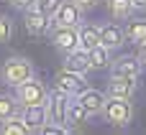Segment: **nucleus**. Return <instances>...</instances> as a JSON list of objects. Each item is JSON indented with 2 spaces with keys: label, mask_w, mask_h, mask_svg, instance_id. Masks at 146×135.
<instances>
[{
  "label": "nucleus",
  "mask_w": 146,
  "mask_h": 135,
  "mask_svg": "<svg viewBox=\"0 0 146 135\" xmlns=\"http://www.w3.org/2000/svg\"><path fill=\"white\" fill-rule=\"evenodd\" d=\"M33 77H36V66L26 56H8L0 66V82L10 89H15L18 84H23Z\"/></svg>",
  "instance_id": "1"
},
{
  "label": "nucleus",
  "mask_w": 146,
  "mask_h": 135,
  "mask_svg": "<svg viewBox=\"0 0 146 135\" xmlns=\"http://www.w3.org/2000/svg\"><path fill=\"white\" fill-rule=\"evenodd\" d=\"M103 117L108 125L123 130L133 123V102L131 100H121V97H108L105 107H103Z\"/></svg>",
  "instance_id": "2"
},
{
  "label": "nucleus",
  "mask_w": 146,
  "mask_h": 135,
  "mask_svg": "<svg viewBox=\"0 0 146 135\" xmlns=\"http://www.w3.org/2000/svg\"><path fill=\"white\" fill-rule=\"evenodd\" d=\"M13 94L18 97L21 107H26V105H46V100H49L51 89H49L38 77H33V79H28V82L18 84Z\"/></svg>",
  "instance_id": "3"
},
{
  "label": "nucleus",
  "mask_w": 146,
  "mask_h": 135,
  "mask_svg": "<svg viewBox=\"0 0 146 135\" xmlns=\"http://www.w3.org/2000/svg\"><path fill=\"white\" fill-rule=\"evenodd\" d=\"M49 41L64 56V54L74 51V48H80V26H51Z\"/></svg>",
  "instance_id": "4"
},
{
  "label": "nucleus",
  "mask_w": 146,
  "mask_h": 135,
  "mask_svg": "<svg viewBox=\"0 0 146 135\" xmlns=\"http://www.w3.org/2000/svg\"><path fill=\"white\" fill-rule=\"evenodd\" d=\"M85 87H87L85 74H77V71L64 69V66H62V69L54 74V79H51V89H59V92H64V94H69V97H77Z\"/></svg>",
  "instance_id": "5"
},
{
  "label": "nucleus",
  "mask_w": 146,
  "mask_h": 135,
  "mask_svg": "<svg viewBox=\"0 0 146 135\" xmlns=\"http://www.w3.org/2000/svg\"><path fill=\"white\" fill-rule=\"evenodd\" d=\"M23 26H26V31L31 33V36H49V31H51V26H54V18L51 15H46L44 10H38L36 5L33 8H28L26 13H23Z\"/></svg>",
  "instance_id": "6"
},
{
  "label": "nucleus",
  "mask_w": 146,
  "mask_h": 135,
  "mask_svg": "<svg viewBox=\"0 0 146 135\" xmlns=\"http://www.w3.org/2000/svg\"><path fill=\"white\" fill-rule=\"evenodd\" d=\"M74 100L90 112V117H95V115H103V107H105V102H108V94L100 92V89H95V87H85Z\"/></svg>",
  "instance_id": "7"
},
{
  "label": "nucleus",
  "mask_w": 146,
  "mask_h": 135,
  "mask_svg": "<svg viewBox=\"0 0 146 135\" xmlns=\"http://www.w3.org/2000/svg\"><path fill=\"white\" fill-rule=\"evenodd\" d=\"M82 23H85V10L74 0H64L54 13V26H82Z\"/></svg>",
  "instance_id": "8"
},
{
  "label": "nucleus",
  "mask_w": 146,
  "mask_h": 135,
  "mask_svg": "<svg viewBox=\"0 0 146 135\" xmlns=\"http://www.w3.org/2000/svg\"><path fill=\"white\" fill-rule=\"evenodd\" d=\"M144 71V64L139 61V56H118L113 59L110 64V77H131V79H139Z\"/></svg>",
  "instance_id": "9"
},
{
  "label": "nucleus",
  "mask_w": 146,
  "mask_h": 135,
  "mask_svg": "<svg viewBox=\"0 0 146 135\" xmlns=\"http://www.w3.org/2000/svg\"><path fill=\"white\" fill-rule=\"evenodd\" d=\"M69 102H72L69 94H64V92H59V89H51V94H49V100H46L49 120L67 125V107H69Z\"/></svg>",
  "instance_id": "10"
},
{
  "label": "nucleus",
  "mask_w": 146,
  "mask_h": 135,
  "mask_svg": "<svg viewBox=\"0 0 146 135\" xmlns=\"http://www.w3.org/2000/svg\"><path fill=\"white\" fill-rule=\"evenodd\" d=\"M136 87H139V79H131V77H110L108 79V87H105V94L108 97H121V100H133Z\"/></svg>",
  "instance_id": "11"
},
{
  "label": "nucleus",
  "mask_w": 146,
  "mask_h": 135,
  "mask_svg": "<svg viewBox=\"0 0 146 135\" xmlns=\"http://www.w3.org/2000/svg\"><path fill=\"white\" fill-rule=\"evenodd\" d=\"M126 28L121 23H103L100 26V43L108 46L110 51H118L123 43H126Z\"/></svg>",
  "instance_id": "12"
},
{
  "label": "nucleus",
  "mask_w": 146,
  "mask_h": 135,
  "mask_svg": "<svg viewBox=\"0 0 146 135\" xmlns=\"http://www.w3.org/2000/svg\"><path fill=\"white\" fill-rule=\"evenodd\" d=\"M21 117L26 120L31 133H38L49 123V110H46V105H26V107H21Z\"/></svg>",
  "instance_id": "13"
},
{
  "label": "nucleus",
  "mask_w": 146,
  "mask_h": 135,
  "mask_svg": "<svg viewBox=\"0 0 146 135\" xmlns=\"http://www.w3.org/2000/svg\"><path fill=\"white\" fill-rule=\"evenodd\" d=\"M62 66H64V69L77 71V74H87V71H92V69H90V54H87L85 48H74V51L64 54Z\"/></svg>",
  "instance_id": "14"
},
{
  "label": "nucleus",
  "mask_w": 146,
  "mask_h": 135,
  "mask_svg": "<svg viewBox=\"0 0 146 135\" xmlns=\"http://www.w3.org/2000/svg\"><path fill=\"white\" fill-rule=\"evenodd\" d=\"M95 46H100V26L98 23H82L80 26V48L92 51Z\"/></svg>",
  "instance_id": "15"
},
{
  "label": "nucleus",
  "mask_w": 146,
  "mask_h": 135,
  "mask_svg": "<svg viewBox=\"0 0 146 135\" xmlns=\"http://www.w3.org/2000/svg\"><path fill=\"white\" fill-rule=\"evenodd\" d=\"M87 120H90V112L72 97V102H69V107H67V125H69L72 130H80V128L87 125Z\"/></svg>",
  "instance_id": "16"
},
{
  "label": "nucleus",
  "mask_w": 146,
  "mask_h": 135,
  "mask_svg": "<svg viewBox=\"0 0 146 135\" xmlns=\"http://www.w3.org/2000/svg\"><path fill=\"white\" fill-rule=\"evenodd\" d=\"M123 28H126V38L133 46H139V43L146 41V18H128Z\"/></svg>",
  "instance_id": "17"
},
{
  "label": "nucleus",
  "mask_w": 146,
  "mask_h": 135,
  "mask_svg": "<svg viewBox=\"0 0 146 135\" xmlns=\"http://www.w3.org/2000/svg\"><path fill=\"white\" fill-rule=\"evenodd\" d=\"M90 54V69H110V64H113V51L108 48V46H95L92 51H87Z\"/></svg>",
  "instance_id": "18"
},
{
  "label": "nucleus",
  "mask_w": 146,
  "mask_h": 135,
  "mask_svg": "<svg viewBox=\"0 0 146 135\" xmlns=\"http://www.w3.org/2000/svg\"><path fill=\"white\" fill-rule=\"evenodd\" d=\"M105 8L113 15V20H128L133 15V3L131 0H105Z\"/></svg>",
  "instance_id": "19"
},
{
  "label": "nucleus",
  "mask_w": 146,
  "mask_h": 135,
  "mask_svg": "<svg viewBox=\"0 0 146 135\" xmlns=\"http://www.w3.org/2000/svg\"><path fill=\"white\" fill-rule=\"evenodd\" d=\"M0 133L3 135H31V128L26 125V120L18 112V115H13V117H8V120L0 123Z\"/></svg>",
  "instance_id": "20"
},
{
  "label": "nucleus",
  "mask_w": 146,
  "mask_h": 135,
  "mask_svg": "<svg viewBox=\"0 0 146 135\" xmlns=\"http://www.w3.org/2000/svg\"><path fill=\"white\" fill-rule=\"evenodd\" d=\"M18 112H21L18 97L15 94H8V92H0V123L8 120V117H13V115H18Z\"/></svg>",
  "instance_id": "21"
},
{
  "label": "nucleus",
  "mask_w": 146,
  "mask_h": 135,
  "mask_svg": "<svg viewBox=\"0 0 146 135\" xmlns=\"http://www.w3.org/2000/svg\"><path fill=\"white\" fill-rule=\"evenodd\" d=\"M13 33H15L13 18H10L8 13H0V46H3V43H8V41L13 38Z\"/></svg>",
  "instance_id": "22"
},
{
  "label": "nucleus",
  "mask_w": 146,
  "mask_h": 135,
  "mask_svg": "<svg viewBox=\"0 0 146 135\" xmlns=\"http://www.w3.org/2000/svg\"><path fill=\"white\" fill-rule=\"evenodd\" d=\"M38 133H44V135H69L72 133V128L69 125H62V123H54V120H49Z\"/></svg>",
  "instance_id": "23"
},
{
  "label": "nucleus",
  "mask_w": 146,
  "mask_h": 135,
  "mask_svg": "<svg viewBox=\"0 0 146 135\" xmlns=\"http://www.w3.org/2000/svg\"><path fill=\"white\" fill-rule=\"evenodd\" d=\"M62 3H64V0H36V8H38V10H44L46 15H51V18H54V13L59 10V5H62Z\"/></svg>",
  "instance_id": "24"
},
{
  "label": "nucleus",
  "mask_w": 146,
  "mask_h": 135,
  "mask_svg": "<svg viewBox=\"0 0 146 135\" xmlns=\"http://www.w3.org/2000/svg\"><path fill=\"white\" fill-rule=\"evenodd\" d=\"M8 3H10V8H15V10H21V13H26L28 8L36 5V0H8Z\"/></svg>",
  "instance_id": "25"
},
{
  "label": "nucleus",
  "mask_w": 146,
  "mask_h": 135,
  "mask_svg": "<svg viewBox=\"0 0 146 135\" xmlns=\"http://www.w3.org/2000/svg\"><path fill=\"white\" fill-rule=\"evenodd\" d=\"M74 3H77V5H80V8H82V10H85V13H87V10H92V8H98V5H100V0H74Z\"/></svg>",
  "instance_id": "26"
},
{
  "label": "nucleus",
  "mask_w": 146,
  "mask_h": 135,
  "mask_svg": "<svg viewBox=\"0 0 146 135\" xmlns=\"http://www.w3.org/2000/svg\"><path fill=\"white\" fill-rule=\"evenodd\" d=\"M136 56H139V61L144 64V69H146V41H144V43H139V51H136Z\"/></svg>",
  "instance_id": "27"
},
{
  "label": "nucleus",
  "mask_w": 146,
  "mask_h": 135,
  "mask_svg": "<svg viewBox=\"0 0 146 135\" xmlns=\"http://www.w3.org/2000/svg\"><path fill=\"white\" fill-rule=\"evenodd\" d=\"M133 3V10L136 13H146V0H131Z\"/></svg>",
  "instance_id": "28"
}]
</instances>
